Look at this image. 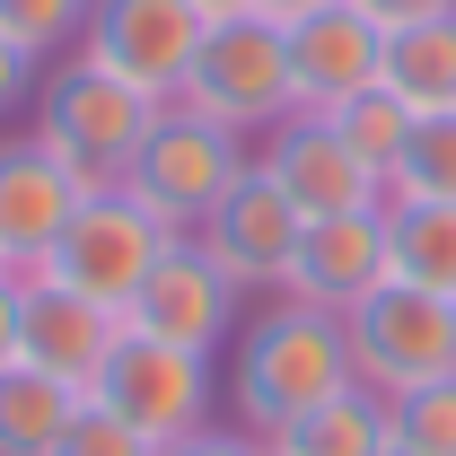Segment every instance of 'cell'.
Returning a JSON list of instances; mask_svg holds the SVG:
<instances>
[{"label": "cell", "mask_w": 456, "mask_h": 456, "mask_svg": "<svg viewBox=\"0 0 456 456\" xmlns=\"http://www.w3.org/2000/svg\"><path fill=\"white\" fill-rule=\"evenodd\" d=\"M351 378V342H342L334 307H307V298H264L237 342H228V412L246 439H281L289 421H307L316 403H334Z\"/></svg>", "instance_id": "cell-1"}, {"label": "cell", "mask_w": 456, "mask_h": 456, "mask_svg": "<svg viewBox=\"0 0 456 456\" xmlns=\"http://www.w3.org/2000/svg\"><path fill=\"white\" fill-rule=\"evenodd\" d=\"M150 123H159V97H141L132 79L97 70L88 53L45 61V79H36V141L53 159H70L88 184H123V167L150 141Z\"/></svg>", "instance_id": "cell-2"}, {"label": "cell", "mask_w": 456, "mask_h": 456, "mask_svg": "<svg viewBox=\"0 0 456 456\" xmlns=\"http://www.w3.org/2000/svg\"><path fill=\"white\" fill-rule=\"evenodd\" d=\"M246 167H255V141H237L228 123H211V114H193V106H159L141 159L123 167V193H141L175 237H193L228 202V184Z\"/></svg>", "instance_id": "cell-3"}, {"label": "cell", "mask_w": 456, "mask_h": 456, "mask_svg": "<svg viewBox=\"0 0 456 456\" xmlns=\"http://www.w3.org/2000/svg\"><path fill=\"white\" fill-rule=\"evenodd\" d=\"M342 342H351V378L369 395H421L456 378V298L439 289H412V281H387L369 289L351 316H342Z\"/></svg>", "instance_id": "cell-4"}, {"label": "cell", "mask_w": 456, "mask_h": 456, "mask_svg": "<svg viewBox=\"0 0 456 456\" xmlns=\"http://www.w3.org/2000/svg\"><path fill=\"white\" fill-rule=\"evenodd\" d=\"M167 106L211 114V123H228L237 141H264L273 123H289V114H298V88H289L281 27H273V18H228V27H211L202 53H193V70H184V88H175Z\"/></svg>", "instance_id": "cell-5"}, {"label": "cell", "mask_w": 456, "mask_h": 456, "mask_svg": "<svg viewBox=\"0 0 456 456\" xmlns=\"http://www.w3.org/2000/svg\"><path fill=\"white\" fill-rule=\"evenodd\" d=\"M175 246V228L141 202V193H123V184H88V202L70 211V228L53 237V255L36 264V273H53V281L88 289V298H106L123 307L132 289L150 281V264Z\"/></svg>", "instance_id": "cell-6"}, {"label": "cell", "mask_w": 456, "mask_h": 456, "mask_svg": "<svg viewBox=\"0 0 456 456\" xmlns=\"http://www.w3.org/2000/svg\"><path fill=\"white\" fill-rule=\"evenodd\" d=\"M237 325H246V289L211 264L202 237H175L167 255L150 264V281L123 298V334L175 342V351H202V360H220L237 342Z\"/></svg>", "instance_id": "cell-7"}, {"label": "cell", "mask_w": 456, "mask_h": 456, "mask_svg": "<svg viewBox=\"0 0 456 456\" xmlns=\"http://www.w3.org/2000/svg\"><path fill=\"white\" fill-rule=\"evenodd\" d=\"M97 403H106L123 430H141L150 448H175V439L211 430V403H220V360H202V351H175V342H141V334H123L114 369L97 378Z\"/></svg>", "instance_id": "cell-8"}, {"label": "cell", "mask_w": 456, "mask_h": 456, "mask_svg": "<svg viewBox=\"0 0 456 456\" xmlns=\"http://www.w3.org/2000/svg\"><path fill=\"white\" fill-rule=\"evenodd\" d=\"M114 351H123V307L53 281V273H18V369H45L70 395H97Z\"/></svg>", "instance_id": "cell-9"}, {"label": "cell", "mask_w": 456, "mask_h": 456, "mask_svg": "<svg viewBox=\"0 0 456 456\" xmlns=\"http://www.w3.org/2000/svg\"><path fill=\"white\" fill-rule=\"evenodd\" d=\"M202 36L211 27H202L193 0H88L79 53L167 106L175 88H184V70H193V53H202Z\"/></svg>", "instance_id": "cell-10"}, {"label": "cell", "mask_w": 456, "mask_h": 456, "mask_svg": "<svg viewBox=\"0 0 456 456\" xmlns=\"http://www.w3.org/2000/svg\"><path fill=\"white\" fill-rule=\"evenodd\" d=\"M193 237L211 246V264H220L246 298H281L289 264H298V237H307V211H298L264 167H246L237 184H228V202L193 228Z\"/></svg>", "instance_id": "cell-11"}, {"label": "cell", "mask_w": 456, "mask_h": 456, "mask_svg": "<svg viewBox=\"0 0 456 456\" xmlns=\"http://www.w3.org/2000/svg\"><path fill=\"white\" fill-rule=\"evenodd\" d=\"M255 167L273 175L307 220L378 211V202H387V175L369 167V159H351V141H342L325 114H289V123H273V132H264V150H255Z\"/></svg>", "instance_id": "cell-12"}, {"label": "cell", "mask_w": 456, "mask_h": 456, "mask_svg": "<svg viewBox=\"0 0 456 456\" xmlns=\"http://www.w3.org/2000/svg\"><path fill=\"white\" fill-rule=\"evenodd\" d=\"M79 202H88V175L70 159H53L36 132H9L0 141V264L9 273H36Z\"/></svg>", "instance_id": "cell-13"}, {"label": "cell", "mask_w": 456, "mask_h": 456, "mask_svg": "<svg viewBox=\"0 0 456 456\" xmlns=\"http://www.w3.org/2000/svg\"><path fill=\"white\" fill-rule=\"evenodd\" d=\"M281 45H289V88H298V114H334V106H351L360 88H378L387 27H378L369 9L334 0V9H316V18L281 27Z\"/></svg>", "instance_id": "cell-14"}, {"label": "cell", "mask_w": 456, "mask_h": 456, "mask_svg": "<svg viewBox=\"0 0 456 456\" xmlns=\"http://www.w3.org/2000/svg\"><path fill=\"white\" fill-rule=\"evenodd\" d=\"M387 281H395V264H387V202H378V211H334V220H307L281 298H307V307L351 316L369 289H387Z\"/></svg>", "instance_id": "cell-15"}, {"label": "cell", "mask_w": 456, "mask_h": 456, "mask_svg": "<svg viewBox=\"0 0 456 456\" xmlns=\"http://www.w3.org/2000/svg\"><path fill=\"white\" fill-rule=\"evenodd\" d=\"M378 88H387V97H403L412 114H456V9L387 36Z\"/></svg>", "instance_id": "cell-16"}, {"label": "cell", "mask_w": 456, "mask_h": 456, "mask_svg": "<svg viewBox=\"0 0 456 456\" xmlns=\"http://www.w3.org/2000/svg\"><path fill=\"white\" fill-rule=\"evenodd\" d=\"M273 456H395V412L369 387H342L334 403H316L307 421H289Z\"/></svg>", "instance_id": "cell-17"}, {"label": "cell", "mask_w": 456, "mask_h": 456, "mask_svg": "<svg viewBox=\"0 0 456 456\" xmlns=\"http://www.w3.org/2000/svg\"><path fill=\"white\" fill-rule=\"evenodd\" d=\"M387 264L395 281L456 298V202H387Z\"/></svg>", "instance_id": "cell-18"}, {"label": "cell", "mask_w": 456, "mask_h": 456, "mask_svg": "<svg viewBox=\"0 0 456 456\" xmlns=\"http://www.w3.org/2000/svg\"><path fill=\"white\" fill-rule=\"evenodd\" d=\"M88 395L53 387L45 369H0V456H53V439L70 430V412Z\"/></svg>", "instance_id": "cell-19"}, {"label": "cell", "mask_w": 456, "mask_h": 456, "mask_svg": "<svg viewBox=\"0 0 456 456\" xmlns=\"http://www.w3.org/2000/svg\"><path fill=\"white\" fill-rule=\"evenodd\" d=\"M325 123L351 141V159H369L378 175H395V167H403V141H412V123H421V114L403 106V97H387V88H360V97L334 106Z\"/></svg>", "instance_id": "cell-20"}, {"label": "cell", "mask_w": 456, "mask_h": 456, "mask_svg": "<svg viewBox=\"0 0 456 456\" xmlns=\"http://www.w3.org/2000/svg\"><path fill=\"white\" fill-rule=\"evenodd\" d=\"M387 202H456V114H421L403 141V167L387 175Z\"/></svg>", "instance_id": "cell-21"}, {"label": "cell", "mask_w": 456, "mask_h": 456, "mask_svg": "<svg viewBox=\"0 0 456 456\" xmlns=\"http://www.w3.org/2000/svg\"><path fill=\"white\" fill-rule=\"evenodd\" d=\"M79 27H88V0H0V36L36 61L79 53Z\"/></svg>", "instance_id": "cell-22"}, {"label": "cell", "mask_w": 456, "mask_h": 456, "mask_svg": "<svg viewBox=\"0 0 456 456\" xmlns=\"http://www.w3.org/2000/svg\"><path fill=\"white\" fill-rule=\"evenodd\" d=\"M395 448H421V456H456V378L421 387V395H395Z\"/></svg>", "instance_id": "cell-23"}, {"label": "cell", "mask_w": 456, "mask_h": 456, "mask_svg": "<svg viewBox=\"0 0 456 456\" xmlns=\"http://www.w3.org/2000/svg\"><path fill=\"white\" fill-rule=\"evenodd\" d=\"M53 456H159V448H150L141 430H123V421H114L106 403L88 395L79 412H70V430L53 439Z\"/></svg>", "instance_id": "cell-24"}, {"label": "cell", "mask_w": 456, "mask_h": 456, "mask_svg": "<svg viewBox=\"0 0 456 456\" xmlns=\"http://www.w3.org/2000/svg\"><path fill=\"white\" fill-rule=\"evenodd\" d=\"M36 79H45V61H36V53H18V45L0 36V114L36 106Z\"/></svg>", "instance_id": "cell-25"}, {"label": "cell", "mask_w": 456, "mask_h": 456, "mask_svg": "<svg viewBox=\"0 0 456 456\" xmlns=\"http://www.w3.org/2000/svg\"><path fill=\"white\" fill-rule=\"evenodd\" d=\"M159 456H264V439H246L237 421H211V430H193V439H175V448H159Z\"/></svg>", "instance_id": "cell-26"}, {"label": "cell", "mask_w": 456, "mask_h": 456, "mask_svg": "<svg viewBox=\"0 0 456 456\" xmlns=\"http://www.w3.org/2000/svg\"><path fill=\"white\" fill-rule=\"evenodd\" d=\"M351 9H369V18L395 36V27H421V18H448L456 0H351Z\"/></svg>", "instance_id": "cell-27"}, {"label": "cell", "mask_w": 456, "mask_h": 456, "mask_svg": "<svg viewBox=\"0 0 456 456\" xmlns=\"http://www.w3.org/2000/svg\"><path fill=\"white\" fill-rule=\"evenodd\" d=\"M0 369H18V273H0Z\"/></svg>", "instance_id": "cell-28"}, {"label": "cell", "mask_w": 456, "mask_h": 456, "mask_svg": "<svg viewBox=\"0 0 456 456\" xmlns=\"http://www.w3.org/2000/svg\"><path fill=\"white\" fill-rule=\"evenodd\" d=\"M316 9H334V0H255V18H273V27H298V18H316Z\"/></svg>", "instance_id": "cell-29"}, {"label": "cell", "mask_w": 456, "mask_h": 456, "mask_svg": "<svg viewBox=\"0 0 456 456\" xmlns=\"http://www.w3.org/2000/svg\"><path fill=\"white\" fill-rule=\"evenodd\" d=\"M202 9V27H228V18H255V0H193Z\"/></svg>", "instance_id": "cell-30"}, {"label": "cell", "mask_w": 456, "mask_h": 456, "mask_svg": "<svg viewBox=\"0 0 456 456\" xmlns=\"http://www.w3.org/2000/svg\"><path fill=\"white\" fill-rule=\"evenodd\" d=\"M395 456H421V448H395Z\"/></svg>", "instance_id": "cell-31"}, {"label": "cell", "mask_w": 456, "mask_h": 456, "mask_svg": "<svg viewBox=\"0 0 456 456\" xmlns=\"http://www.w3.org/2000/svg\"><path fill=\"white\" fill-rule=\"evenodd\" d=\"M0 273H9V264H0Z\"/></svg>", "instance_id": "cell-32"}, {"label": "cell", "mask_w": 456, "mask_h": 456, "mask_svg": "<svg viewBox=\"0 0 456 456\" xmlns=\"http://www.w3.org/2000/svg\"><path fill=\"white\" fill-rule=\"evenodd\" d=\"M264 456H273V448H264Z\"/></svg>", "instance_id": "cell-33"}]
</instances>
